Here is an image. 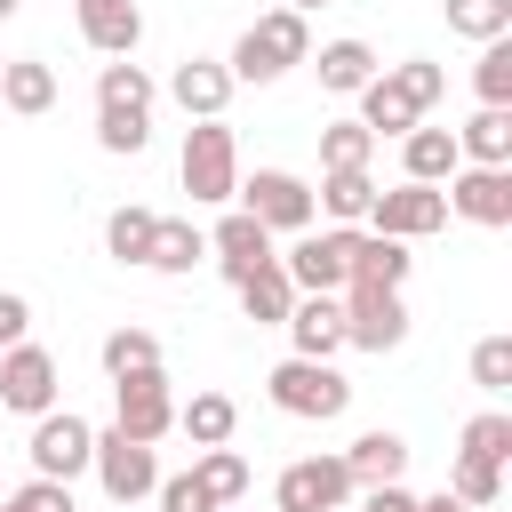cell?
<instances>
[{
	"mask_svg": "<svg viewBox=\"0 0 512 512\" xmlns=\"http://www.w3.org/2000/svg\"><path fill=\"white\" fill-rule=\"evenodd\" d=\"M296 64H312V24H304L296 8L256 16V24L232 40V56H224V72L248 80V88H264V80H280V72H296Z\"/></svg>",
	"mask_w": 512,
	"mask_h": 512,
	"instance_id": "obj_1",
	"label": "cell"
},
{
	"mask_svg": "<svg viewBox=\"0 0 512 512\" xmlns=\"http://www.w3.org/2000/svg\"><path fill=\"white\" fill-rule=\"evenodd\" d=\"M176 176L192 192V208H224L232 184H240V144L224 120H192L184 128V152H176Z\"/></svg>",
	"mask_w": 512,
	"mask_h": 512,
	"instance_id": "obj_2",
	"label": "cell"
},
{
	"mask_svg": "<svg viewBox=\"0 0 512 512\" xmlns=\"http://www.w3.org/2000/svg\"><path fill=\"white\" fill-rule=\"evenodd\" d=\"M264 392H272L280 416H304V424H328V416L352 408V384L336 376V360H304V352H288V360L264 376Z\"/></svg>",
	"mask_w": 512,
	"mask_h": 512,
	"instance_id": "obj_3",
	"label": "cell"
},
{
	"mask_svg": "<svg viewBox=\"0 0 512 512\" xmlns=\"http://www.w3.org/2000/svg\"><path fill=\"white\" fill-rule=\"evenodd\" d=\"M352 248H360V232H352V224L296 232V248L280 256V272L296 280V296H336V288L352 280Z\"/></svg>",
	"mask_w": 512,
	"mask_h": 512,
	"instance_id": "obj_4",
	"label": "cell"
},
{
	"mask_svg": "<svg viewBox=\"0 0 512 512\" xmlns=\"http://www.w3.org/2000/svg\"><path fill=\"white\" fill-rule=\"evenodd\" d=\"M232 200L264 224V232H312V184L304 176H288V168H256V176H240L232 184Z\"/></svg>",
	"mask_w": 512,
	"mask_h": 512,
	"instance_id": "obj_5",
	"label": "cell"
},
{
	"mask_svg": "<svg viewBox=\"0 0 512 512\" xmlns=\"http://www.w3.org/2000/svg\"><path fill=\"white\" fill-rule=\"evenodd\" d=\"M360 496V480L344 472V456H296L280 480H272V504L280 512H344Z\"/></svg>",
	"mask_w": 512,
	"mask_h": 512,
	"instance_id": "obj_6",
	"label": "cell"
},
{
	"mask_svg": "<svg viewBox=\"0 0 512 512\" xmlns=\"http://www.w3.org/2000/svg\"><path fill=\"white\" fill-rule=\"evenodd\" d=\"M368 232H392V240H432L440 224H448V192L440 184H376V200H368V216H360Z\"/></svg>",
	"mask_w": 512,
	"mask_h": 512,
	"instance_id": "obj_7",
	"label": "cell"
},
{
	"mask_svg": "<svg viewBox=\"0 0 512 512\" xmlns=\"http://www.w3.org/2000/svg\"><path fill=\"white\" fill-rule=\"evenodd\" d=\"M88 472L104 480V496H112V504H136V496H152V488H160V456H152V440H128L120 424H112V432H96Z\"/></svg>",
	"mask_w": 512,
	"mask_h": 512,
	"instance_id": "obj_8",
	"label": "cell"
},
{
	"mask_svg": "<svg viewBox=\"0 0 512 512\" xmlns=\"http://www.w3.org/2000/svg\"><path fill=\"white\" fill-rule=\"evenodd\" d=\"M336 296H344V344H360V352H400L408 344L400 288H336Z\"/></svg>",
	"mask_w": 512,
	"mask_h": 512,
	"instance_id": "obj_9",
	"label": "cell"
},
{
	"mask_svg": "<svg viewBox=\"0 0 512 512\" xmlns=\"http://www.w3.org/2000/svg\"><path fill=\"white\" fill-rule=\"evenodd\" d=\"M56 408V352L0 344V416H48Z\"/></svg>",
	"mask_w": 512,
	"mask_h": 512,
	"instance_id": "obj_10",
	"label": "cell"
},
{
	"mask_svg": "<svg viewBox=\"0 0 512 512\" xmlns=\"http://www.w3.org/2000/svg\"><path fill=\"white\" fill-rule=\"evenodd\" d=\"M112 424H120L128 440H160V432H176V400H168V376H160V368L112 376Z\"/></svg>",
	"mask_w": 512,
	"mask_h": 512,
	"instance_id": "obj_11",
	"label": "cell"
},
{
	"mask_svg": "<svg viewBox=\"0 0 512 512\" xmlns=\"http://www.w3.org/2000/svg\"><path fill=\"white\" fill-rule=\"evenodd\" d=\"M88 456H96V424L88 416H72V408L32 416V472L72 480V472H88Z\"/></svg>",
	"mask_w": 512,
	"mask_h": 512,
	"instance_id": "obj_12",
	"label": "cell"
},
{
	"mask_svg": "<svg viewBox=\"0 0 512 512\" xmlns=\"http://www.w3.org/2000/svg\"><path fill=\"white\" fill-rule=\"evenodd\" d=\"M440 192H448V216H464V224H488V232L512 224V168H472L464 160Z\"/></svg>",
	"mask_w": 512,
	"mask_h": 512,
	"instance_id": "obj_13",
	"label": "cell"
},
{
	"mask_svg": "<svg viewBox=\"0 0 512 512\" xmlns=\"http://www.w3.org/2000/svg\"><path fill=\"white\" fill-rule=\"evenodd\" d=\"M208 256L224 264V280H248L256 264H280V248H272V232L248 216V208H232L216 232H208Z\"/></svg>",
	"mask_w": 512,
	"mask_h": 512,
	"instance_id": "obj_14",
	"label": "cell"
},
{
	"mask_svg": "<svg viewBox=\"0 0 512 512\" xmlns=\"http://www.w3.org/2000/svg\"><path fill=\"white\" fill-rule=\"evenodd\" d=\"M280 328H288V344L304 360H336L344 352V296H296Z\"/></svg>",
	"mask_w": 512,
	"mask_h": 512,
	"instance_id": "obj_15",
	"label": "cell"
},
{
	"mask_svg": "<svg viewBox=\"0 0 512 512\" xmlns=\"http://www.w3.org/2000/svg\"><path fill=\"white\" fill-rule=\"evenodd\" d=\"M232 88H240V80H232V72H224L216 56H184V64L168 72V96H176V104H184L192 120H224Z\"/></svg>",
	"mask_w": 512,
	"mask_h": 512,
	"instance_id": "obj_16",
	"label": "cell"
},
{
	"mask_svg": "<svg viewBox=\"0 0 512 512\" xmlns=\"http://www.w3.org/2000/svg\"><path fill=\"white\" fill-rule=\"evenodd\" d=\"M80 40L96 56H136V40H144L136 0H80Z\"/></svg>",
	"mask_w": 512,
	"mask_h": 512,
	"instance_id": "obj_17",
	"label": "cell"
},
{
	"mask_svg": "<svg viewBox=\"0 0 512 512\" xmlns=\"http://www.w3.org/2000/svg\"><path fill=\"white\" fill-rule=\"evenodd\" d=\"M400 168H408V184H448L456 168H464V152H456V128H408L400 136Z\"/></svg>",
	"mask_w": 512,
	"mask_h": 512,
	"instance_id": "obj_18",
	"label": "cell"
},
{
	"mask_svg": "<svg viewBox=\"0 0 512 512\" xmlns=\"http://www.w3.org/2000/svg\"><path fill=\"white\" fill-rule=\"evenodd\" d=\"M456 152L472 168H512V104H480L464 128H456Z\"/></svg>",
	"mask_w": 512,
	"mask_h": 512,
	"instance_id": "obj_19",
	"label": "cell"
},
{
	"mask_svg": "<svg viewBox=\"0 0 512 512\" xmlns=\"http://www.w3.org/2000/svg\"><path fill=\"white\" fill-rule=\"evenodd\" d=\"M408 240H392V232H360V248H352V280L344 288H408Z\"/></svg>",
	"mask_w": 512,
	"mask_h": 512,
	"instance_id": "obj_20",
	"label": "cell"
},
{
	"mask_svg": "<svg viewBox=\"0 0 512 512\" xmlns=\"http://www.w3.org/2000/svg\"><path fill=\"white\" fill-rule=\"evenodd\" d=\"M312 72H320V88H328V96H360L384 64H376V48H368V40H328Z\"/></svg>",
	"mask_w": 512,
	"mask_h": 512,
	"instance_id": "obj_21",
	"label": "cell"
},
{
	"mask_svg": "<svg viewBox=\"0 0 512 512\" xmlns=\"http://www.w3.org/2000/svg\"><path fill=\"white\" fill-rule=\"evenodd\" d=\"M344 472H352L360 488H384V480L408 472V440H400V432H360V440L344 448Z\"/></svg>",
	"mask_w": 512,
	"mask_h": 512,
	"instance_id": "obj_22",
	"label": "cell"
},
{
	"mask_svg": "<svg viewBox=\"0 0 512 512\" xmlns=\"http://www.w3.org/2000/svg\"><path fill=\"white\" fill-rule=\"evenodd\" d=\"M0 104H8L16 120H40V112L56 104V72H48L40 56H16V64H0Z\"/></svg>",
	"mask_w": 512,
	"mask_h": 512,
	"instance_id": "obj_23",
	"label": "cell"
},
{
	"mask_svg": "<svg viewBox=\"0 0 512 512\" xmlns=\"http://www.w3.org/2000/svg\"><path fill=\"white\" fill-rule=\"evenodd\" d=\"M416 120H424V112L400 96V80H392V72H376V80L360 88V128H368V136H408Z\"/></svg>",
	"mask_w": 512,
	"mask_h": 512,
	"instance_id": "obj_24",
	"label": "cell"
},
{
	"mask_svg": "<svg viewBox=\"0 0 512 512\" xmlns=\"http://www.w3.org/2000/svg\"><path fill=\"white\" fill-rule=\"evenodd\" d=\"M368 200H376V176H368V168H320V192H312V208H320V216L360 224V216H368Z\"/></svg>",
	"mask_w": 512,
	"mask_h": 512,
	"instance_id": "obj_25",
	"label": "cell"
},
{
	"mask_svg": "<svg viewBox=\"0 0 512 512\" xmlns=\"http://www.w3.org/2000/svg\"><path fill=\"white\" fill-rule=\"evenodd\" d=\"M232 288H240V312H248L256 328H280V320H288V304H296V280H288L280 264H256V272H248V280H232Z\"/></svg>",
	"mask_w": 512,
	"mask_h": 512,
	"instance_id": "obj_26",
	"label": "cell"
},
{
	"mask_svg": "<svg viewBox=\"0 0 512 512\" xmlns=\"http://www.w3.org/2000/svg\"><path fill=\"white\" fill-rule=\"evenodd\" d=\"M232 424H240L232 392H192V400L176 408V432H184L192 448H224V440H232Z\"/></svg>",
	"mask_w": 512,
	"mask_h": 512,
	"instance_id": "obj_27",
	"label": "cell"
},
{
	"mask_svg": "<svg viewBox=\"0 0 512 512\" xmlns=\"http://www.w3.org/2000/svg\"><path fill=\"white\" fill-rule=\"evenodd\" d=\"M152 72L144 64H128V56H112L104 72H96V112H152Z\"/></svg>",
	"mask_w": 512,
	"mask_h": 512,
	"instance_id": "obj_28",
	"label": "cell"
},
{
	"mask_svg": "<svg viewBox=\"0 0 512 512\" xmlns=\"http://www.w3.org/2000/svg\"><path fill=\"white\" fill-rule=\"evenodd\" d=\"M152 232H160V216L128 200V208L104 216V256H112V264H144V256H152Z\"/></svg>",
	"mask_w": 512,
	"mask_h": 512,
	"instance_id": "obj_29",
	"label": "cell"
},
{
	"mask_svg": "<svg viewBox=\"0 0 512 512\" xmlns=\"http://www.w3.org/2000/svg\"><path fill=\"white\" fill-rule=\"evenodd\" d=\"M200 256H208V232H200L192 216H160V232H152V256H144V264H152V272H192Z\"/></svg>",
	"mask_w": 512,
	"mask_h": 512,
	"instance_id": "obj_30",
	"label": "cell"
},
{
	"mask_svg": "<svg viewBox=\"0 0 512 512\" xmlns=\"http://www.w3.org/2000/svg\"><path fill=\"white\" fill-rule=\"evenodd\" d=\"M192 472H200V488L216 496V512L248 496V456H240L232 440H224V448H200V464H192Z\"/></svg>",
	"mask_w": 512,
	"mask_h": 512,
	"instance_id": "obj_31",
	"label": "cell"
},
{
	"mask_svg": "<svg viewBox=\"0 0 512 512\" xmlns=\"http://www.w3.org/2000/svg\"><path fill=\"white\" fill-rule=\"evenodd\" d=\"M96 360H104V376H136V368H160V336H152V328H112V336L96 344Z\"/></svg>",
	"mask_w": 512,
	"mask_h": 512,
	"instance_id": "obj_32",
	"label": "cell"
},
{
	"mask_svg": "<svg viewBox=\"0 0 512 512\" xmlns=\"http://www.w3.org/2000/svg\"><path fill=\"white\" fill-rule=\"evenodd\" d=\"M456 456H480V464H512V416H504V408H480V416L456 432Z\"/></svg>",
	"mask_w": 512,
	"mask_h": 512,
	"instance_id": "obj_33",
	"label": "cell"
},
{
	"mask_svg": "<svg viewBox=\"0 0 512 512\" xmlns=\"http://www.w3.org/2000/svg\"><path fill=\"white\" fill-rule=\"evenodd\" d=\"M448 496H456V504H472V512H488V504L504 496V464H480V456H456V464H448Z\"/></svg>",
	"mask_w": 512,
	"mask_h": 512,
	"instance_id": "obj_34",
	"label": "cell"
},
{
	"mask_svg": "<svg viewBox=\"0 0 512 512\" xmlns=\"http://www.w3.org/2000/svg\"><path fill=\"white\" fill-rule=\"evenodd\" d=\"M448 8V32L464 40H504L512 32V0H440Z\"/></svg>",
	"mask_w": 512,
	"mask_h": 512,
	"instance_id": "obj_35",
	"label": "cell"
},
{
	"mask_svg": "<svg viewBox=\"0 0 512 512\" xmlns=\"http://www.w3.org/2000/svg\"><path fill=\"white\" fill-rule=\"evenodd\" d=\"M472 88H480V104H512V32H504V40H480Z\"/></svg>",
	"mask_w": 512,
	"mask_h": 512,
	"instance_id": "obj_36",
	"label": "cell"
},
{
	"mask_svg": "<svg viewBox=\"0 0 512 512\" xmlns=\"http://www.w3.org/2000/svg\"><path fill=\"white\" fill-rule=\"evenodd\" d=\"M96 144H104L112 160H136V152L152 144V112H96Z\"/></svg>",
	"mask_w": 512,
	"mask_h": 512,
	"instance_id": "obj_37",
	"label": "cell"
},
{
	"mask_svg": "<svg viewBox=\"0 0 512 512\" xmlns=\"http://www.w3.org/2000/svg\"><path fill=\"white\" fill-rule=\"evenodd\" d=\"M368 152H376V136L360 120H328L320 128V168H368Z\"/></svg>",
	"mask_w": 512,
	"mask_h": 512,
	"instance_id": "obj_38",
	"label": "cell"
},
{
	"mask_svg": "<svg viewBox=\"0 0 512 512\" xmlns=\"http://www.w3.org/2000/svg\"><path fill=\"white\" fill-rule=\"evenodd\" d=\"M384 72H392V80H400V96H408V104H416V112H432V104H440V96H448V72H440V64H432V56H408V64H384Z\"/></svg>",
	"mask_w": 512,
	"mask_h": 512,
	"instance_id": "obj_39",
	"label": "cell"
},
{
	"mask_svg": "<svg viewBox=\"0 0 512 512\" xmlns=\"http://www.w3.org/2000/svg\"><path fill=\"white\" fill-rule=\"evenodd\" d=\"M0 512H72V480L32 472L24 488H0Z\"/></svg>",
	"mask_w": 512,
	"mask_h": 512,
	"instance_id": "obj_40",
	"label": "cell"
},
{
	"mask_svg": "<svg viewBox=\"0 0 512 512\" xmlns=\"http://www.w3.org/2000/svg\"><path fill=\"white\" fill-rule=\"evenodd\" d=\"M472 384L496 400V392H512V336H480L472 344Z\"/></svg>",
	"mask_w": 512,
	"mask_h": 512,
	"instance_id": "obj_41",
	"label": "cell"
},
{
	"mask_svg": "<svg viewBox=\"0 0 512 512\" xmlns=\"http://www.w3.org/2000/svg\"><path fill=\"white\" fill-rule=\"evenodd\" d=\"M152 496H160V512H216V496L200 488V472H176V480H160Z\"/></svg>",
	"mask_w": 512,
	"mask_h": 512,
	"instance_id": "obj_42",
	"label": "cell"
},
{
	"mask_svg": "<svg viewBox=\"0 0 512 512\" xmlns=\"http://www.w3.org/2000/svg\"><path fill=\"white\" fill-rule=\"evenodd\" d=\"M24 328H32V304L16 288H0V344H24Z\"/></svg>",
	"mask_w": 512,
	"mask_h": 512,
	"instance_id": "obj_43",
	"label": "cell"
},
{
	"mask_svg": "<svg viewBox=\"0 0 512 512\" xmlns=\"http://www.w3.org/2000/svg\"><path fill=\"white\" fill-rule=\"evenodd\" d=\"M416 512H472V504H456V496L440 488V496H416Z\"/></svg>",
	"mask_w": 512,
	"mask_h": 512,
	"instance_id": "obj_44",
	"label": "cell"
},
{
	"mask_svg": "<svg viewBox=\"0 0 512 512\" xmlns=\"http://www.w3.org/2000/svg\"><path fill=\"white\" fill-rule=\"evenodd\" d=\"M288 8H296V16H312V8H328V0H288Z\"/></svg>",
	"mask_w": 512,
	"mask_h": 512,
	"instance_id": "obj_45",
	"label": "cell"
},
{
	"mask_svg": "<svg viewBox=\"0 0 512 512\" xmlns=\"http://www.w3.org/2000/svg\"><path fill=\"white\" fill-rule=\"evenodd\" d=\"M16 8H24V0H0V24H8V16H16Z\"/></svg>",
	"mask_w": 512,
	"mask_h": 512,
	"instance_id": "obj_46",
	"label": "cell"
},
{
	"mask_svg": "<svg viewBox=\"0 0 512 512\" xmlns=\"http://www.w3.org/2000/svg\"><path fill=\"white\" fill-rule=\"evenodd\" d=\"M344 512H376V504H368V496H360V504H344Z\"/></svg>",
	"mask_w": 512,
	"mask_h": 512,
	"instance_id": "obj_47",
	"label": "cell"
},
{
	"mask_svg": "<svg viewBox=\"0 0 512 512\" xmlns=\"http://www.w3.org/2000/svg\"><path fill=\"white\" fill-rule=\"evenodd\" d=\"M224 512H240V504H224Z\"/></svg>",
	"mask_w": 512,
	"mask_h": 512,
	"instance_id": "obj_48",
	"label": "cell"
},
{
	"mask_svg": "<svg viewBox=\"0 0 512 512\" xmlns=\"http://www.w3.org/2000/svg\"><path fill=\"white\" fill-rule=\"evenodd\" d=\"M0 64H8V56H0Z\"/></svg>",
	"mask_w": 512,
	"mask_h": 512,
	"instance_id": "obj_49",
	"label": "cell"
}]
</instances>
